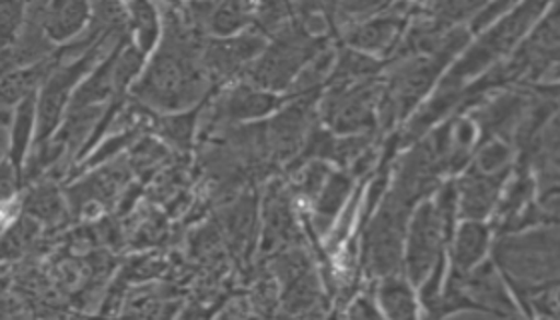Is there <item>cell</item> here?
Listing matches in <instances>:
<instances>
[{
    "mask_svg": "<svg viewBox=\"0 0 560 320\" xmlns=\"http://www.w3.org/2000/svg\"><path fill=\"white\" fill-rule=\"evenodd\" d=\"M320 40L304 28L291 26L277 33L275 43L253 67V86L262 91H282L320 52Z\"/></svg>",
    "mask_w": 560,
    "mask_h": 320,
    "instance_id": "cell-1",
    "label": "cell"
},
{
    "mask_svg": "<svg viewBox=\"0 0 560 320\" xmlns=\"http://www.w3.org/2000/svg\"><path fill=\"white\" fill-rule=\"evenodd\" d=\"M542 9H545L542 2H528V4L516 7L514 12L504 16L501 23L494 24L490 33L482 36L479 43L458 60V64L448 76L455 79L456 83H460L467 76L485 71L492 60L506 55L518 43V38L525 35L530 24L537 21Z\"/></svg>",
    "mask_w": 560,
    "mask_h": 320,
    "instance_id": "cell-2",
    "label": "cell"
},
{
    "mask_svg": "<svg viewBox=\"0 0 560 320\" xmlns=\"http://www.w3.org/2000/svg\"><path fill=\"white\" fill-rule=\"evenodd\" d=\"M497 259L516 283L533 288L557 274V235L535 233L523 238L504 240L497 249Z\"/></svg>",
    "mask_w": 560,
    "mask_h": 320,
    "instance_id": "cell-3",
    "label": "cell"
},
{
    "mask_svg": "<svg viewBox=\"0 0 560 320\" xmlns=\"http://www.w3.org/2000/svg\"><path fill=\"white\" fill-rule=\"evenodd\" d=\"M409 202L400 201L395 194H388L385 206L366 235V259L374 273L393 276L400 264L402 237L409 218Z\"/></svg>",
    "mask_w": 560,
    "mask_h": 320,
    "instance_id": "cell-4",
    "label": "cell"
},
{
    "mask_svg": "<svg viewBox=\"0 0 560 320\" xmlns=\"http://www.w3.org/2000/svg\"><path fill=\"white\" fill-rule=\"evenodd\" d=\"M444 235L446 233L434 204L422 202L410 223L407 250V273L415 285H420L441 261Z\"/></svg>",
    "mask_w": 560,
    "mask_h": 320,
    "instance_id": "cell-5",
    "label": "cell"
},
{
    "mask_svg": "<svg viewBox=\"0 0 560 320\" xmlns=\"http://www.w3.org/2000/svg\"><path fill=\"white\" fill-rule=\"evenodd\" d=\"M378 103V86L374 83L339 88L328 98L327 120L337 132H359L373 127Z\"/></svg>",
    "mask_w": 560,
    "mask_h": 320,
    "instance_id": "cell-6",
    "label": "cell"
},
{
    "mask_svg": "<svg viewBox=\"0 0 560 320\" xmlns=\"http://www.w3.org/2000/svg\"><path fill=\"white\" fill-rule=\"evenodd\" d=\"M265 50V40L260 35H236L231 38L209 40L202 50V67L209 81L226 79L250 60L257 59Z\"/></svg>",
    "mask_w": 560,
    "mask_h": 320,
    "instance_id": "cell-7",
    "label": "cell"
},
{
    "mask_svg": "<svg viewBox=\"0 0 560 320\" xmlns=\"http://www.w3.org/2000/svg\"><path fill=\"white\" fill-rule=\"evenodd\" d=\"M43 31L57 48L67 47L84 35L93 19V4L79 0L36 2Z\"/></svg>",
    "mask_w": 560,
    "mask_h": 320,
    "instance_id": "cell-8",
    "label": "cell"
},
{
    "mask_svg": "<svg viewBox=\"0 0 560 320\" xmlns=\"http://www.w3.org/2000/svg\"><path fill=\"white\" fill-rule=\"evenodd\" d=\"M504 175H482V173H470L463 180L460 187V213L467 216L468 221L485 218L492 211L501 182Z\"/></svg>",
    "mask_w": 560,
    "mask_h": 320,
    "instance_id": "cell-9",
    "label": "cell"
},
{
    "mask_svg": "<svg viewBox=\"0 0 560 320\" xmlns=\"http://www.w3.org/2000/svg\"><path fill=\"white\" fill-rule=\"evenodd\" d=\"M277 105H279L277 96L253 84H241L222 98L221 112L224 119H257L267 112H272Z\"/></svg>",
    "mask_w": 560,
    "mask_h": 320,
    "instance_id": "cell-10",
    "label": "cell"
},
{
    "mask_svg": "<svg viewBox=\"0 0 560 320\" xmlns=\"http://www.w3.org/2000/svg\"><path fill=\"white\" fill-rule=\"evenodd\" d=\"M308 122V103H301L284 110L277 119L270 122L267 143L279 155H291L296 151L304 139V129Z\"/></svg>",
    "mask_w": 560,
    "mask_h": 320,
    "instance_id": "cell-11",
    "label": "cell"
},
{
    "mask_svg": "<svg viewBox=\"0 0 560 320\" xmlns=\"http://www.w3.org/2000/svg\"><path fill=\"white\" fill-rule=\"evenodd\" d=\"M400 31L402 21L397 14L381 16L369 23L359 24L349 35V45L362 52H388L397 45Z\"/></svg>",
    "mask_w": 560,
    "mask_h": 320,
    "instance_id": "cell-12",
    "label": "cell"
},
{
    "mask_svg": "<svg viewBox=\"0 0 560 320\" xmlns=\"http://www.w3.org/2000/svg\"><path fill=\"white\" fill-rule=\"evenodd\" d=\"M127 28H129L132 47L139 50L140 55H151L159 45L163 35V19L159 16L156 7L149 2H132L127 7Z\"/></svg>",
    "mask_w": 560,
    "mask_h": 320,
    "instance_id": "cell-13",
    "label": "cell"
},
{
    "mask_svg": "<svg viewBox=\"0 0 560 320\" xmlns=\"http://www.w3.org/2000/svg\"><path fill=\"white\" fill-rule=\"evenodd\" d=\"M36 139V95L24 98L19 107L14 108L11 125V161L12 166L23 177V166L31 149L35 146Z\"/></svg>",
    "mask_w": 560,
    "mask_h": 320,
    "instance_id": "cell-14",
    "label": "cell"
},
{
    "mask_svg": "<svg viewBox=\"0 0 560 320\" xmlns=\"http://www.w3.org/2000/svg\"><path fill=\"white\" fill-rule=\"evenodd\" d=\"M489 245V230L487 226L480 225L477 221H468L458 228L455 238V249H453V273L456 276L470 273L475 269Z\"/></svg>",
    "mask_w": 560,
    "mask_h": 320,
    "instance_id": "cell-15",
    "label": "cell"
},
{
    "mask_svg": "<svg viewBox=\"0 0 560 320\" xmlns=\"http://www.w3.org/2000/svg\"><path fill=\"white\" fill-rule=\"evenodd\" d=\"M255 12L257 9L245 2L207 4L205 28H209L210 33L219 38H231L245 31L246 24L255 19Z\"/></svg>",
    "mask_w": 560,
    "mask_h": 320,
    "instance_id": "cell-16",
    "label": "cell"
},
{
    "mask_svg": "<svg viewBox=\"0 0 560 320\" xmlns=\"http://www.w3.org/2000/svg\"><path fill=\"white\" fill-rule=\"evenodd\" d=\"M65 197L55 185H40L23 201V213L33 218L36 225H55L65 216Z\"/></svg>",
    "mask_w": 560,
    "mask_h": 320,
    "instance_id": "cell-17",
    "label": "cell"
},
{
    "mask_svg": "<svg viewBox=\"0 0 560 320\" xmlns=\"http://www.w3.org/2000/svg\"><path fill=\"white\" fill-rule=\"evenodd\" d=\"M381 305L390 320H419L417 305L409 286L395 276H386L381 286Z\"/></svg>",
    "mask_w": 560,
    "mask_h": 320,
    "instance_id": "cell-18",
    "label": "cell"
},
{
    "mask_svg": "<svg viewBox=\"0 0 560 320\" xmlns=\"http://www.w3.org/2000/svg\"><path fill=\"white\" fill-rule=\"evenodd\" d=\"M350 190V178L347 175H332L327 185L320 189L318 202H316V226L327 228L337 218L342 202Z\"/></svg>",
    "mask_w": 560,
    "mask_h": 320,
    "instance_id": "cell-19",
    "label": "cell"
},
{
    "mask_svg": "<svg viewBox=\"0 0 560 320\" xmlns=\"http://www.w3.org/2000/svg\"><path fill=\"white\" fill-rule=\"evenodd\" d=\"M38 230L40 226L26 214H23L16 223H12L9 228H4L0 235V262L21 257L24 250L35 242Z\"/></svg>",
    "mask_w": 560,
    "mask_h": 320,
    "instance_id": "cell-20",
    "label": "cell"
},
{
    "mask_svg": "<svg viewBox=\"0 0 560 320\" xmlns=\"http://www.w3.org/2000/svg\"><path fill=\"white\" fill-rule=\"evenodd\" d=\"M376 71H378V64L371 57L357 52V50H349L337 62L335 83H339V88H345L359 79L373 76Z\"/></svg>",
    "mask_w": 560,
    "mask_h": 320,
    "instance_id": "cell-21",
    "label": "cell"
},
{
    "mask_svg": "<svg viewBox=\"0 0 560 320\" xmlns=\"http://www.w3.org/2000/svg\"><path fill=\"white\" fill-rule=\"evenodd\" d=\"M26 9L24 2H0V50H7L21 35Z\"/></svg>",
    "mask_w": 560,
    "mask_h": 320,
    "instance_id": "cell-22",
    "label": "cell"
},
{
    "mask_svg": "<svg viewBox=\"0 0 560 320\" xmlns=\"http://www.w3.org/2000/svg\"><path fill=\"white\" fill-rule=\"evenodd\" d=\"M509 158H511V151L504 144H489L480 153L477 170L482 175H504L502 168L506 166Z\"/></svg>",
    "mask_w": 560,
    "mask_h": 320,
    "instance_id": "cell-23",
    "label": "cell"
},
{
    "mask_svg": "<svg viewBox=\"0 0 560 320\" xmlns=\"http://www.w3.org/2000/svg\"><path fill=\"white\" fill-rule=\"evenodd\" d=\"M14 110L0 108V165L11 155V125Z\"/></svg>",
    "mask_w": 560,
    "mask_h": 320,
    "instance_id": "cell-24",
    "label": "cell"
}]
</instances>
